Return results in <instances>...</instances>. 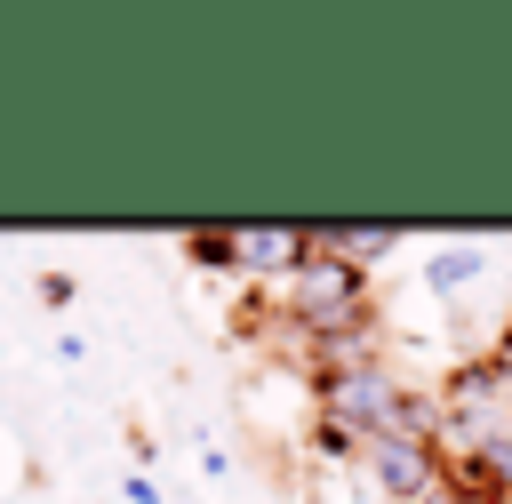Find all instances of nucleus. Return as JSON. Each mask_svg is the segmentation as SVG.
<instances>
[{
  "instance_id": "10",
  "label": "nucleus",
  "mask_w": 512,
  "mask_h": 504,
  "mask_svg": "<svg viewBox=\"0 0 512 504\" xmlns=\"http://www.w3.org/2000/svg\"><path fill=\"white\" fill-rule=\"evenodd\" d=\"M416 504H480V496H464V488H448V480H440V488H432V496H416Z\"/></svg>"
},
{
  "instance_id": "9",
  "label": "nucleus",
  "mask_w": 512,
  "mask_h": 504,
  "mask_svg": "<svg viewBox=\"0 0 512 504\" xmlns=\"http://www.w3.org/2000/svg\"><path fill=\"white\" fill-rule=\"evenodd\" d=\"M128 504H160V488H152L144 472H128Z\"/></svg>"
},
{
  "instance_id": "4",
  "label": "nucleus",
  "mask_w": 512,
  "mask_h": 504,
  "mask_svg": "<svg viewBox=\"0 0 512 504\" xmlns=\"http://www.w3.org/2000/svg\"><path fill=\"white\" fill-rule=\"evenodd\" d=\"M320 256H344V264H368V256H392L400 248V224H304Z\"/></svg>"
},
{
  "instance_id": "3",
  "label": "nucleus",
  "mask_w": 512,
  "mask_h": 504,
  "mask_svg": "<svg viewBox=\"0 0 512 504\" xmlns=\"http://www.w3.org/2000/svg\"><path fill=\"white\" fill-rule=\"evenodd\" d=\"M232 248H240V272L248 280H288L312 248L304 224H232Z\"/></svg>"
},
{
  "instance_id": "7",
  "label": "nucleus",
  "mask_w": 512,
  "mask_h": 504,
  "mask_svg": "<svg viewBox=\"0 0 512 504\" xmlns=\"http://www.w3.org/2000/svg\"><path fill=\"white\" fill-rule=\"evenodd\" d=\"M312 456H360V440H352V432H336V424H320V416H312Z\"/></svg>"
},
{
  "instance_id": "6",
  "label": "nucleus",
  "mask_w": 512,
  "mask_h": 504,
  "mask_svg": "<svg viewBox=\"0 0 512 504\" xmlns=\"http://www.w3.org/2000/svg\"><path fill=\"white\" fill-rule=\"evenodd\" d=\"M184 264H200V272H240L232 224H192V232H184Z\"/></svg>"
},
{
  "instance_id": "5",
  "label": "nucleus",
  "mask_w": 512,
  "mask_h": 504,
  "mask_svg": "<svg viewBox=\"0 0 512 504\" xmlns=\"http://www.w3.org/2000/svg\"><path fill=\"white\" fill-rule=\"evenodd\" d=\"M480 272H488V256H480L472 240H456V248H440V256L424 264V288H432V296H456V288H472Z\"/></svg>"
},
{
  "instance_id": "2",
  "label": "nucleus",
  "mask_w": 512,
  "mask_h": 504,
  "mask_svg": "<svg viewBox=\"0 0 512 504\" xmlns=\"http://www.w3.org/2000/svg\"><path fill=\"white\" fill-rule=\"evenodd\" d=\"M360 472H368V488L392 496V504H416V496H432V488L448 480L440 448H424V440H360Z\"/></svg>"
},
{
  "instance_id": "11",
  "label": "nucleus",
  "mask_w": 512,
  "mask_h": 504,
  "mask_svg": "<svg viewBox=\"0 0 512 504\" xmlns=\"http://www.w3.org/2000/svg\"><path fill=\"white\" fill-rule=\"evenodd\" d=\"M504 432H512V424H504Z\"/></svg>"
},
{
  "instance_id": "8",
  "label": "nucleus",
  "mask_w": 512,
  "mask_h": 504,
  "mask_svg": "<svg viewBox=\"0 0 512 504\" xmlns=\"http://www.w3.org/2000/svg\"><path fill=\"white\" fill-rule=\"evenodd\" d=\"M40 304H72V272H40Z\"/></svg>"
},
{
  "instance_id": "1",
  "label": "nucleus",
  "mask_w": 512,
  "mask_h": 504,
  "mask_svg": "<svg viewBox=\"0 0 512 504\" xmlns=\"http://www.w3.org/2000/svg\"><path fill=\"white\" fill-rule=\"evenodd\" d=\"M288 328H304V344H336V336H360L376 328V296H368V272L344 264V256H320L304 248V264L280 280V304H272Z\"/></svg>"
}]
</instances>
